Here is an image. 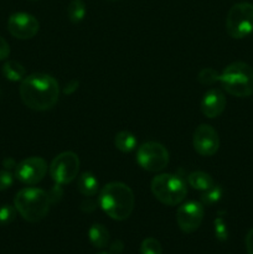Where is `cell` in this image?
Here are the masks:
<instances>
[{
    "mask_svg": "<svg viewBox=\"0 0 253 254\" xmlns=\"http://www.w3.org/2000/svg\"><path fill=\"white\" fill-rule=\"evenodd\" d=\"M20 97L27 108L44 112L51 109L59 101L60 86L56 78L46 73H32L20 84Z\"/></svg>",
    "mask_w": 253,
    "mask_h": 254,
    "instance_id": "cell-1",
    "label": "cell"
},
{
    "mask_svg": "<svg viewBox=\"0 0 253 254\" xmlns=\"http://www.w3.org/2000/svg\"><path fill=\"white\" fill-rule=\"evenodd\" d=\"M99 206L116 221H124L131 215L135 197L128 185L123 183H109L99 192Z\"/></svg>",
    "mask_w": 253,
    "mask_h": 254,
    "instance_id": "cell-2",
    "label": "cell"
},
{
    "mask_svg": "<svg viewBox=\"0 0 253 254\" xmlns=\"http://www.w3.org/2000/svg\"><path fill=\"white\" fill-rule=\"evenodd\" d=\"M52 198L50 193L37 188L21 189L14 198L17 213L27 222H40L47 216Z\"/></svg>",
    "mask_w": 253,
    "mask_h": 254,
    "instance_id": "cell-3",
    "label": "cell"
},
{
    "mask_svg": "<svg viewBox=\"0 0 253 254\" xmlns=\"http://www.w3.org/2000/svg\"><path fill=\"white\" fill-rule=\"evenodd\" d=\"M222 88L228 94L245 98L253 94V68L246 62H233L220 74Z\"/></svg>",
    "mask_w": 253,
    "mask_h": 254,
    "instance_id": "cell-4",
    "label": "cell"
},
{
    "mask_svg": "<svg viewBox=\"0 0 253 254\" xmlns=\"http://www.w3.org/2000/svg\"><path fill=\"white\" fill-rule=\"evenodd\" d=\"M150 189L156 200L168 206L180 205L188 195L185 181L173 174H160L155 176L151 180Z\"/></svg>",
    "mask_w": 253,
    "mask_h": 254,
    "instance_id": "cell-5",
    "label": "cell"
},
{
    "mask_svg": "<svg viewBox=\"0 0 253 254\" xmlns=\"http://www.w3.org/2000/svg\"><path fill=\"white\" fill-rule=\"evenodd\" d=\"M226 31L236 40L253 34V5L250 2L233 5L226 17Z\"/></svg>",
    "mask_w": 253,
    "mask_h": 254,
    "instance_id": "cell-6",
    "label": "cell"
},
{
    "mask_svg": "<svg viewBox=\"0 0 253 254\" xmlns=\"http://www.w3.org/2000/svg\"><path fill=\"white\" fill-rule=\"evenodd\" d=\"M136 163L149 173H159L168 166L169 153L160 143L146 141L136 150Z\"/></svg>",
    "mask_w": 253,
    "mask_h": 254,
    "instance_id": "cell-7",
    "label": "cell"
},
{
    "mask_svg": "<svg viewBox=\"0 0 253 254\" xmlns=\"http://www.w3.org/2000/svg\"><path fill=\"white\" fill-rule=\"evenodd\" d=\"M50 175L56 185H67L77 178L79 171V159L73 151H63L52 160L49 168Z\"/></svg>",
    "mask_w": 253,
    "mask_h": 254,
    "instance_id": "cell-8",
    "label": "cell"
},
{
    "mask_svg": "<svg viewBox=\"0 0 253 254\" xmlns=\"http://www.w3.org/2000/svg\"><path fill=\"white\" fill-rule=\"evenodd\" d=\"M47 173V163L39 156H31L15 166V178L25 185H36Z\"/></svg>",
    "mask_w": 253,
    "mask_h": 254,
    "instance_id": "cell-9",
    "label": "cell"
},
{
    "mask_svg": "<svg viewBox=\"0 0 253 254\" xmlns=\"http://www.w3.org/2000/svg\"><path fill=\"white\" fill-rule=\"evenodd\" d=\"M203 220V206L197 201L181 203L176 211V223L185 233H192L201 226Z\"/></svg>",
    "mask_w": 253,
    "mask_h": 254,
    "instance_id": "cell-10",
    "label": "cell"
},
{
    "mask_svg": "<svg viewBox=\"0 0 253 254\" xmlns=\"http://www.w3.org/2000/svg\"><path fill=\"white\" fill-rule=\"evenodd\" d=\"M193 149L201 156H212L220 148V138L210 124H201L193 133Z\"/></svg>",
    "mask_w": 253,
    "mask_h": 254,
    "instance_id": "cell-11",
    "label": "cell"
},
{
    "mask_svg": "<svg viewBox=\"0 0 253 254\" xmlns=\"http://www.w3.org/2000/svg\"><path fill=\"white\" fill-rule=\"evenodd\" d=\"M40 24L35 16L27 12H15L7 20V30L20 40L32 39L39 32Z\"/></svg>",
    "mask_w": 253,
    "mask_h": 254,
    "instance_id": "cell-12",
    "label": "cell"
},
{
    "mask_svg": "<svg viewBox=\"0 0 253 254\" xmlns=\"http://www.w3.org/2000/svg\"><path fill=\"white\" fill-rule=\"evenodd\" d=\"M226 108V97L220 89H210L206 92L201 101V112L207 118L220 117Z\"/></svg>",
    "mask_w": 253,
    "mask_h": 254,
    "instance_id": "cell-13",
    "label": "cell"
},
{
    "mask_svg": "<svg viewBox=\"0 0 253 254\" xmlns=\"http://www.w3.org/2000/svg\"><path fill=\"white\" fill-rule=\"evenodd\" d=\"M98 180L92 173H83L77 179V190L87 197H92L98 192Z\"/></svg>",
    "mask_w": 253,
    "mask_h": 254,
    "instance_id": "cell-14",
    "label": "cell"
},
{
    "mask_svg": "<svg viewBox=\"0 0 253 254\" xmlns=\"http://www.w3.org/2000/svg\"><path fill=\"white\" fill-rule=\"evenodd\" d=\"M88 238L96 248H104L109 243V232L101 223H94L88 231Z\"/></svg>",
    "mask_w": 253,
    "mask_h": 254,
    "instance_id": "cell-15",
    "label": "cell"
},
{
    "mask_svg": "<svg viewBox=\"0 0 253 254\" xmlns=\"http://www.w3.org/2000/svg\"><path fill=\"white\" fill-rule=\"evenodd\" d=\"M188 183L191 188L198 191H206L215 185L212 178L203 171H193V173L189 174Z\"/></svg>",
    "mask_w": 253,
    "mask_h": 254,
    "instance_id": "cell-16",
    "label": "cell"
},
{
    "mask_svg": "<svg viewBox=\"0 0 253 254\" xmlns=\"http://www.w3.org/2000/svg\"><path fill=\"white\" fill-rule=\"evenodd\" d=\"M136 144H138V140L130 131H119L114 138V145L122 153H130L136 148Z\"/></svg>",
    "mask_w": 253,
    "mask_h": 254,
    "instance_id": "cell-17",
    "label": "cell"
},
{
    "mask_svg": "<svg viewBox=\"0 0 253 254\" xmlns=\"http://www.w3.org/2000/svg\"><path fill=\"white\" fill-rule=\"evenodd\" d=\"M25 73H26V71H25L24 66L17 61H14V60L6 61L2 66V74H4L5 78L11 82L22 81L25 78Z\"/></svg>",
    "mask_w": 253,
    "mask_h": 254,
    "instance_id": "cell-18",
    "label": "cell"
},
{
    "mask_svg": "<svg viewBox=\"0 0 253 254\" xmlns=\"http://www.w3.org/2000/svg\"><path fill=\"white\" fill-rule=\"evenodd\" d=\"M67 16L69 21L78 24L86 16V5L82 0H72L67 7Z\"/></svg>",
    "mask_w": 253,
    "mask_h": 254,
    "instance_id": "cell-19",
    "label": "cell"
},
{
    "mask_svg": "<svg viewBox=\"0 0 253 254\" xmlns=\"http://www.w3.org/2000/svg\"><path fill=\"white\" fill-rule=\"evenodd\" d=\"M222 197V188L220 185H213L208 190L203 191L200 197V202L202 206H213Z\"/></svg>",
    "mask_w": 253,
    "mask_h": 254,
    "instance_id": "cell-20",
    "label": "cell"
},
{
    "mask_svg": "<svg viewBox=\"0 0 253 254\" xmlns=\"http://www.w3.org/2000/svg\"><path fill=\"white\" fill-rule=\"evenodd\" d=\"M140 254H163L160 242L153 237H148L141 242Z\"/></svg>",
    "mask_w": 253,
    "mask_h": 254,
    "instance_id": "cell-21",
    "label": "cell"
},
{
    "mask_svg": "<svg viewBox=\"0 0 253 254\" xmlns=\"http://www.w3.org/2000/svg\"><path fill=\"white\" fill-rule=\"evenodd\" d=\"M197 79L201 84L211 86V84L220 81V74H218V72L213 68H203L202 71L198 73Z\"/></svg>",
    "mask_w": 253,
    "mask_h": 254,
    "instance_id": "cell-22",
    "label": "cell"
},
{
    "mask_svg": "<svg viewBox=\"0 0 253 254\" xmlns=\"http://www.w3.org/2000/svg\"><path fill=\"white\" fill-rule=\"evenodd\" d=\"M16 208L11 205L0 206V226H7L16 217Z\"/></svg>",
    "mask_w": 253,
    "mask_h": 254,
    "instance_id": "cell-23",
    "label": "cell"
},
{
    "mask_svg": "<svg viewBox=\"0 0 253 254\" xmlns=\"http://www.w3.org/2000/svg\"><path fill=\"white\" fill-rule=\"evenodd\" d=\"M215 235L217 237L218 241L223 242V241L227 240V227H226L225 221L221 217H218L217 220H215Z\"/></svg>",
    "mask_w": 253,
    "mask_h": 254,
    "instance_id": "cell-24",
    "label": "cell"
},
{
    "mask_svg": "<svg viewBox=\"0 0 253 254\" xmlns=\"http://www.w3.org/2000/svg\"><path fill=\"white\" fill-rule=\"evenodd\" d=\"M14 183V175L9 170H0V191H5Z\"/></svg>",
    "mask_w": 253,
    "mask_h": 254,
    "instance_id": "cell-25",
    "label": "cell"
},
{
    "mask_svg": "<svg viewBox=\"0 0 253 254\" xmlns=\"http://www.w3.org/2000/svg\"><path fill=\"white\" fill-rule=\"evenodd\" d=\"M10 55V46L4 37L0 36V61L6 60Z\"/></svg>",
    "mask_w": 253,
    "mask_h": 254,
    "instance_id": "cell-26",
    "label": "cell"
},
{
    "mask_svg": "<svg viewBox=\"0 0 253 254\" xmlns=\"http://www.w3.org/2000/svg\"><path fill=\"white\" fill-rule=\"evenodd\" d=\"M246 250L248 254H253V228L248 231L246 236Z\"/></svg>",
    "mask_w": 253,
    "mask_h": 254,
    "instance_id": "cell-27",
    "label": "cell"
},
{
    "mask_svg": "<svg viewBox=\"0 0 253 254\" xmlns=\"http://www.w3.org/2000/svg\"><path fill=\"white\" fill-rule=\"evenodd\" d=\"M98 254H109V253H107V252H101V253H98Z\"/></svg>",
    "mask_w": 253,
    "mask_h": 254,
    "instance_id": "cell-28",
    "label": "cell"
},
{
    "mask_svg": "<svg viewBox=\"0 0 253 254\" xmlns=\"http://www.w3.org/2000/svg\"><path fill=\"white\" fill-rule=\"evenodd\" d=\"M108 1H117V0H108Z\"/></svg>",
    "mask_w": 253,
    "mask_h": 254,
    "instance_id": "cell-29",
    "label": "cell"
},
{
    "mask_svg": "<svg viewBox=\"0 0 253 254\" xmlns=\"http://www.w3.org/2000/svg\"><path fill=\"white\" fill-rule=\"evenodd\" d=\"M31 1H37V0H31Z\"/></svg>",
    "mask_w": 253,
    "mask_h": 254,
    "instance_id": "cell-30",
    "label": "cell"
}]
</instances>
